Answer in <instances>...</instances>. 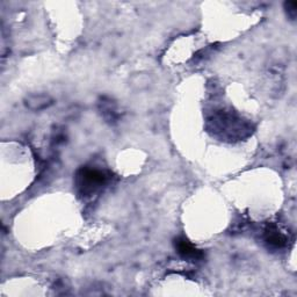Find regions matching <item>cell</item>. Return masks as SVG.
Listing matches in <instances>:
<instances>
[{"mask_svg": "<svg viewBox=\"0 0 297 297\" xmlns=\"http://www.w3.org/2000/svg\"><path fill=\"white\" fill-rule=\"evenodd\" d=\"M79 186L84 192H92L106 181V177L103 172L96 170H83L78 176Z\"/></svg>", "mask_w": 297, "mask_h": 297, "instance_id": "6da1fadb", "label": "cell"}, {"mask_svg": "<svg viewBox=\"0 0 297 297\" xmlns=\"http://www.w3.org/2000/svg\"><path fill=\"white\" fill-rule=\"evenodd\" d=\"M54 104L52 97L48 94H31L29 95L24 101L27 108H29L30 111H43V109L49 108Z\"/></svg>", "mask_w": 297, "mask_h": 297, "instance_id": "7a4b0ae2", "label": "cell"}, {"mask_svg": "<svg viewBox=\"0 0 297 297\" xmlns=\"http://www.w3.org/2000/svg\"><path fill=\"white\" fill-rule=\"evenodd\" d=\"M153 80L151 76L148 75V73H135L130 77L129 79V85L130 87L135 91H144V89H148L151 86Z\"/></svg>", "mask_w": 297, "mask_h": 297, "instance_id": "3957f363", "label": "cell"}, {"mask_svg": "<svg viewBox=\"0 0 297 297\" xmlns=\"http://www.w3.org/2000/svg\"><path fill=\"white\" fill-rule=\"evenodd\" d=\"M178 252L185 258H199L201 255L200 251H197L192 244L188 243L186 239H178L177 242Z\"/></svg>", "mask_w": 297, "mask_h": 297, "instance_id": "277c9868", "label": "cell"}, {"mask_svg": "<svg viewBox=\"0 0 297 297\" xmlns=\"http://www.w3.org/2000/svg\"><path fill=\"white\" fill-rule=\"evenodd\" d=\"M266 241L268 244L275 247H282L286 244V237L282 234H280L279 231H271V234L268 233Z\"/></svg>", "mask_w": 297, "mask_h": 297, "instance_id": "5b68a950", "label": "cell"}, {"mask_svg": "<svg viewBox=\"0 0 297 297\" xmlns=\"http://www.w3.org/2000/svg\"><path fill=\"white\" fill-rule=\"evenodd\" d=\"M284 8H286L288 18H290V20H295L297 16V3L296 2L284 3Z\"/></svg>", "mask_w": 297, "mask_h": 297, "instance_id": "8992f818", "label": "cell"}]
</instances>
